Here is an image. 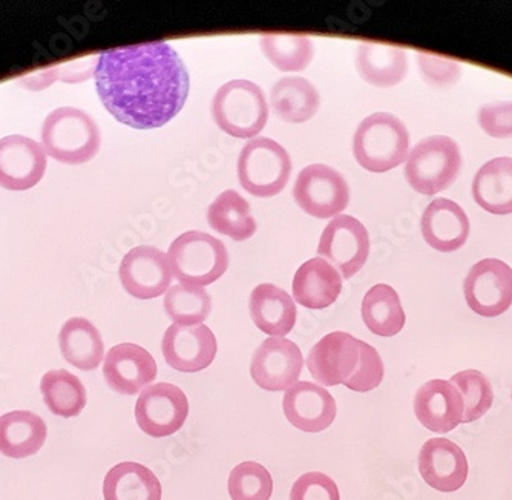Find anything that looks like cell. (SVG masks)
I'll return each instance as SVG.
<instances>
[{
    "label": "cell",
    "instance_id": "16",
    "mask_svg": "<svg viewBox=\"0 0 512 500\" xmlns=\"http://www.w3.org/2000/svg\"><path fill=\"white\" fill-rule=\"evenodd\" d=\"M157 375L154 356L137 344H119L106 353L103 376L109 389L120 395H137L149 387Z\"/></svg>",
    "mask_w": 512,
    "mask_h": 500
},
{
    "label": "cell",
    "instance_id": "9",
    "mask_svg": "<svg viewBox=\"0 0 512 500\" xmlns=\"http://www.w3.org/2000/svg\"><path fill=\"white\" fill-rule=\"evenodd\" d=\"M318 254L330 261L344 280H350L365 266L370 255L367 227L352 215H338L322 232Z\"/></svg>",
    "mask_w": 512,
    "mask_h": 500
},
{
    "label": "cell",
    "instance_id": "23",
    "mask_svg": "<svg viewBox=\"0 0 512 500\" xmlns=\"http://www.w3.org/2000/svg\"><path fill=\"white\" fill-rule=\"evenodd\" d=\"M249 309L255 326L272 338H284L295 327V300L275 284L256 286L250 293Z\"/></svg>",
    "mask_w": 512,
    "mask_h": 500
},
{
    "label": "cell",
    "instance_id": "32",
    "mask_svg": "<svg viewBox=\"0 0 512 500\" xmlns=\"http://www.w3.org/2000/svg\"><path fill=\"white\" fill-rule=\"evenodd\" d=\"M40 392L46 407L60 418H76L86 407L85 385L68 370H51L40 382Z\"/></svg>",
    "mask_w": 512,
    "mask_h": 500
},
{
    "label": "cell",
    "instance_id": "12",
    "mask_svg": "<svg viewBox=\"0 0 512 500\" xmlns=\"http://www.w3.org/2000/svg\"><path fill=\"white\" fill-rule=\"evenodd\" d=\"M361 339L345 332L325 335L307 356V369L324 387L347 384L361 367Z\"/></svg>",
    "mask_w": 512,
    "mask_h": 500
},
{
    "label": "cell",
    "instance_id": "37",
    "mask_svg": "<svg viewBox=\"0 0 512 500\" xmlns=\"http://www.w3.org/2000/svg\"><path fill=\"white\" fill-rule=\"evenodd\" d=\"M384 362L379 356L378 350L370 344L361 343V367L352 381L347 382L345 387L356 393H367L378 389L384 381Z\"/></svg>",
    "mask_w": 512,
    "mask_h": 500
},
{
    "label": "cell",
    "instance_id": "36",
    "mask_svg": "<svg viewBox=\"0 0 512 500\" xmlns=\"http://www.w3.org/2000/svg\"><path fill=\"white\" fill-rule=\"evenodd\" d=\"M227 487L232 500H270L273 493L272 474L261 464L243 462L230 471Z\"/></svg>",
    "mask_w": 512,
    "mask_h": 500
},
{
    "label": "cell",
    "instance_id": "41",
    "mask_svg": "<svg viewBox=\"0 0 512 500\" xmlns=\"http://www.w3.org/2000/svg\"><path fill=\"white\" fill-rule=\"evenodd\" d=\"M511 396H512V393H511Z\"/></svg>",
    "mask_w": 512,
    "mask_h": 500
},
{
    "label": "cell",
    "instance_id": "1",
    "mask_svg": "<svg viewBox=\"0 0 512 500\" xmlns=\"http://www.w3.org/2000/svg\"><path fill=\"white\" fill-rule=\"evenodd\" d=\"M96 86L115 120L135 129H155L180 114L191 80L169 43L149 42L100 54Z\"/></svg>",
    "mask_w": 512,
    "mask_h": 500
},
{
    "label": "cell",
    "instance_id": "4",
    "mask_svg": "<svg viewBox=\"0 0 512 500\" xmlns=\"http://www.w3.org/2000/svg\"><path fill=\"white\" fill-rule=\"evenodd\" d=\"M218 128L235 139H255L266 128L269 103L260 85L237 79L224 83L212 100Z\"/></svg>",
    "mask_w": 512,
    "mask_h": 500
},
{
    "label": "cell",
    "instance_id": "7",
    "mask_svg": "<svg viewBox=\"0 0 512 500\" xmlns=\"http://www.w3.org/2000/svg\"><path fill=\"white\" fill-rule=\"evenodd\" d=\"M292 174V158L269 137L250 140L238 157L241 186L253 197L270 198L283 192Z\"/></svg>",
    "mask_w": 512,
    "mask_h": 500
},
{
    "label": "cell",
    "instance_id": "21",
    "mask_svg": "<svg viewBox=\"0 0 512 500\" xmlns=\"http://www.w3.org/2000/svg\"><path fill=\"white\" fill-rule=\"evenodd\" d=\"M422 235L428 246L439 252H454L467 243L470 220L459 204L448 198H437L422 215Z\"/></svg>",
    "mask_w": 512,
    "mask_h": 500
},
{
    "label": "cell",
    "instance_id": "6",
    "mask_svg": "<svg viewBox=\"0 0 512 500\" xmlns=\"http://www.w3.org/2000/svg\"><path fill=\"white\" fill-rule=\"evenodd\" d=\"M460 168L462 154L457 143L445 135H434L411 149L405 178L419 194L436 195L453 185Z\"/></svg>",
    "mask_w": 512,
    "mask_h": 500
},
{
    "label": "cell",
    "instance_id": "5",
    "mask_svg": "<svg viewBox=\"0 0 512 500\" xmlns=\"http://www.w3.org/2000/svg\"><path fill=\"white\" fill-rule=\"evenodd\" d=\"M172 275L180 284L204 287L226 274L229 252L223 241L201 231H189L177 237L168 250Z\"/></svg>",
    "mask_w": 512,
    "mask_h": 500
},
{
    "label": "cell",
    "instance_id": "17",
    "mask_svg": "<svg viewBox=\"0 0 512 500\" xmlns=\"http://www.w3.org/2000/svg\"><path fill=\"white\" fill-rule=\"evenodd\" d=\"M166 362L174 370L197 373L214 362L218 352L217 338L209 327H184L172 324L161 343Z\"/></svg>",
    "mask_w": 512,
    "mask_h": 500
},
{
    "label": "cell",
    "instance_id": "35",
    "mask_svg": "<svg viewBox=\"0 0 512 500\" xmlns=\"http://www.w3.org/2000/svg\"><path fill=\"white\" fill-rule=\"evenodd\" d=\"M450 382L462 395L463 408H465L462 424H470L486 415L494 401L493 385L490 379L477 370H465V372L456 373Z\"/></svg>",
    "mask_w": 512,
    "mask_h": 500
},
{
    "label": "cell",
    "instance_id": "26",
    "mask_svg": "<svg viewBox=\"0 0 512 500\" xmlns=\"http://www.w3.org/2000/svg\"><path fill=\"white\" fill-rule=\"evenodd\" d=\"M59 346L63 358L83 372L96 370L105 356V344L99 329L82 316L71 318L63 324Z\"/></svg>",
    "mask_w": 512,
    "mask_h": 500
},
{
    "label": "cell",
    "instance_id": "30",
    "mask_svg": "<svg viewBox=\"0 0 512 500\" xmlns=\"http://www.w3.org/2000/svg\"><path fill=\"white\" fill-rule=\"evenodd\" d=\"M362 320L375 335L391 338L404 329L405 316L398 292L388 284H376L362 300Z\"/></svg>",
    "mask_w": 512,
    "mask_h": 500
},
{
    "label": "cell",
    "instance_id": "39",
    "mask_svg": "<svg viewBox=\"0 0 512 500\" xmlns=\"http://www.w3.org/2000/svg\"><path fill=\"white\" fill-rule=\"evenodd\" d=\"M479 125L493 139L512 137V102L483 105L479 111Z\"/></svg>",
    "mask_w": 512,
    "mask_h": 500
},
{
    "label": "cell",
    "instance_id": "11",
    "mask_svg": "<svg viewBox=\"0 0 512 500\" xmlns=\"http://www.w3.org/2000/svg\"><path fill=\"white\" fill-rule=\"evenodd\" d=\"M463 292L468 306L477 315H503L512 306V269L497 258L479 261L468 272Z\"/></svg>",
    "mask_w": 512,
    "mask_h": 500
},
{
    "label": "cell",
    "instance_id": "22",
    "mask_svg": "<svg viewBox=\"0 0 512 500\" xmlns=\"http://www.w3.org/2000/svg\"><path fill=\"white\" fill-rule=\"evenodd\" d=\"M292 289L296 303L307 309H325L341 295L342 277L329 261L312 258L296 270Z\"/></svg>",
    "mask_w": 512,
    "mask_h": 500
},
{
    "label": "cell",
    "instance_id": "10",
    "mask_svg": "<svg viewBox=\"0 0 512 500\" xmlns=\"http://www.w3.org/2000/svg\"><path fill=\"white\" fill-rule=\"evenodd\" d=\"M188 415V396L180 387L169 382L149 385L135 404L138 427L155 439L168 438L177 433Z\"/></svg>",
    "mask_w": 512,
    "mask_h": 500
},
{
    "label": "cell",
    "instance_id": "38",
    "mask_svg": "<svg viewBox=\"0 0 512 500\" xmlns=\"http://www.w3.org/2000/svg\"><path fill=\"white\" fill-rule=\"evenodd\" d=\"M290 500H341L338 485L327 474H302L290 490Z\"/></svg>",
    "mask_w": 512,
    "mask_h": 500
},
{
    "label": "cell",
    "instance_id": "27",
    "mask_svg": "<svg viewBox=\"0 0 512 500\" xmlns=\"http://www.w3.org/2000/svg\"><path fill=\"white\" fill-rule=\"evenodd\" d=\"M270 105L278 119L298 125L318 114L321 97L318 89L304 77H283L273 85Z\"/></svg>",
    "mask_w": 512,
    "mask_h": 500
},
{
    "label": "cell",
    "instance_id": "13",
    "mask_svg": "<svg viewBox=\"0 0 512 500\" xmlns=\"http://www.w3.org/2000/svg\"><path fill=\"white\" fill-rule=\"evenodd\" d=\"M119 275L123 289L137 300L161 297L174 278L168 254L152 246L129 250L120 264Z\"/></svg>",
    "mask_w": 512,
    "mask_h": 500
},
{
    "label": "cell",
    "instance_id": "25",
    "mask_svg": "<svg viewBox=\"0 0 512 500\" xmlns=\"http://www.w3.org/2000/svg\"><path fill=\"white\" fill-rule=\"evenodd\" d=\"M48 436L45 421L36 413L17 410L0 418V453L25 459L39 453Z\"/></svg>",
    "mask_w": 512,
    "mask_h": 500
},
{
    "label": "cell",
    "instance_id": "28",
    "mask_svg": "<svg viewBox=\"0 0 512 500\" xmlns=\"http://www.w3.org/2000/svg\"><path fill=\"white\" fill-rule=\"evenodd\" d=\"M473 197L490 214H512L511 157L494 158L479 169L473 180Z\"/></svg>",
    "mask_w": 512,
    "mask_h": 500
},
{
    "label": "cell",
    "instance_id": "31",
    "mask_svg": "<svg viewBox=\"0 0 512 500\" xmlns=\"http://www.w3.org/2000/svg\"><path fill=\"white\" fill-rule=\"evenodd\" d=\"M207 223L218 234L234 241L249 240L258 229L250 204L234 189L224 191L215 198L207 209Z\"/></svg>",
    "mask_w": 512,
    "mask_h": 500
},
{
    "label": "cell",
    "instance_id": "3",
    "mask_svg": "<svg viewBox=\"0 0 512 500\" xmlns=\"http://www.w3.org/2000/svg\"><path fill=\"white\" fill-rule=\"evenodd\" d=\"M410 152V132L404 122L388 114L375 112L359 123L353 135V155L365 171L373 174L399 168Z\"/></svg>",
    "mask_w": 512,
    "mask_h": 500
},
{
    "label": "cell",
    "instance_id": "18",
    "mask_svg": "<svg viewBox=\"0 0 512 500\" xmlns=\"http://www.w3.org/2000/svg\"><path fill=\"white\" fill-rule=\"evenodd\" d=\"M422 479L440 493H454L468 479V459L450 439H428L419 453Z\"/></svg>",
    "mask_w": 512,
    "mask_h": 500
},
{
    "label": "cell",
    "instance_id": "14",
    "mask_svg": "<svg viewBox=\"0 0 512 500\" xmlns=\"http://www.w3.org/2000/svg\"><path fill=\"white\" fill-rule=\"evenodd\" d=\"M304 367L301 350L286 338H269L253 353L250 375L266 392H283L296 384Z\"/></svg>",
    "mask_w": 512,
    "mask_h": 500
},
{
    "label": "cell",
    "instance_id": "15",
    "mask_svg": "<svg viewBox=\"0 0 512 500\" xmlns=\"http://www.w3.org/2000/svg\"><path fill=\"white\" fill-rule=\"evenodd\" d=\"M46 171V152L36 140L25 135L0 139V188L30 191L39 185Z\"/></svg>",
    "mask_w": 512,
    "mask_h": 500
},
{
    "label": "cell",
    "instance_id": "8",
    "mask_svg": "<svg viewBox=\"0 0 512 500\" xmlns=\"http://www.w3.org/2000/svg\"><path fill=\"white\" fill-rule=\"evenodd\" d=\"M293 198L306 214L327 220L342 215L347 209L350 188L341 172L322 163H315L299 172Z\"/></svg>",
    "mask_w": 512,
    "mask_h": 500
},
{
    "label": "cell",
    "instance_id": "34",
    "mask_svg": "<svg viewBox=\"0 0 512 500\" xmlns=\"http://www.w3.org/2000/svg\"><path fill=\"white\" fill-rule=\"evenodd\" d=\"M165 310L178 326H200L212 312V298L204 287L175 284L165 295Z\"/></svg>",
    "mask_w": 512,
    "mask_h": 500
},
{
    "label": "cell",
    "instance_id": "40",
    "mask_svg": "<svg viewBox=\"0 0 512 500\" xmlns=\"http://www.w3.org/2000/svg\"><path fill=\"white\" fill-rule=\"evenodd\" d=\"M419 65L427 82L433 85L444 86L456 83L460 79L459 63L445 57L419 54Z\"/></svg>",
    "mask_w": 512,
    "mask_h": 500
},
{
    "label": "cell",
    "instance_id": "2",
    "mask_svg": "<svg viewBox=\"0 0 512 500\" xmlns=\"http://www.w3.org/2000/svg\"><path fill=\"white\" fill-rule=\"evenodd\" d=\"M102 132L96 120L82 109H54L42 125V146L46 155L65 165H85L96 157Z\"/></svg>",
    "mask_w": 512,
    "mask_h": 500
},
{
    "label": "cell",
    "instance_id": "19",
    "mask_svg": "<svg viewBox=\"0 0 512 500\" xmlns=\"http://www.w3.org/2000/svg\"><path fill=\"white\" fill-rule=\"evenodd\" d=\"M283 410L290 424L306 433H321L336 418L335 398L321 385L296 382L284 396Z\"/></svg>",
    "mask_w": 512,
    "mask_h": 500
},
{
    "label": "cell",
    "instance_id": "24",
    "mask_svg": "<svg viewBox=\"0 0 512 500\" xmlns=\"http://www.w3.org/2000/svg\"><path fill=\"white\" fill-rule=\"evenodd\" d=\"M356 70L370 85L391 88L407 77V51L384 43H361L356 51Z\"/></svg>",
    "mask_w": 512,
    "mask_h": 500
},
{
    "label": "cell",
    "instance_id": "29",
    "mask_svg": "<svg viewBox=\"0 0 512 500\" xmlns=\"http://www.w3.org/2000/svg\"><path fill=\"white\" fill-rule=\"evenodd\" d=\"M161 491L158 477L137 462L115 465L103 482L105 500H161Z\"/></svg>",
    "mask_w": 512,
    "mask_h": 500
},
{
    "label": "cell",
    "instance_id": "20",
    "mask_svg": "<svg viewBox=\"0 0 512 500\" xmlns=\"http://www.w3.org/2000/svg\"><path fill=\"white\" fill-rule=\"evenodd\" d=\"M463 399L459 390L444 379H433L417 390L414 413L425 428L434 433H450L462 424Z\"/></svg>",
    "mask_w": 512,
    "mask_h": 500
},
{
    "label": "cell",
    "instance_id": "33",
    "mask_svg": "<svg viewBox=\"0 0 512 500\" xmlns=\"http://www.w3.org/2000/svg\"><path fill=\"white\" fill-rule=\"evenodd\" d=\"M260 47L266 59L283 73L307 70L315 56L312 39L304 34H264Z\"/></svg>",
    "mask_w": 512,
    "mask_h": 500
}]
</instances>
